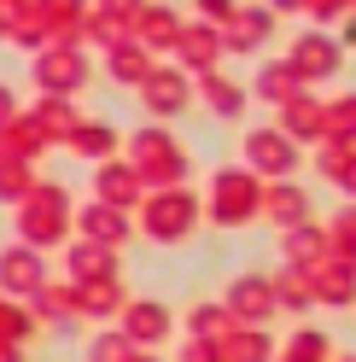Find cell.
<instances>
[{
  "instance_id": "cell-29",
  "label": "cell",
  "mask_w": 356,
  "mask_h": 362,
  "mask_svg": "<svg viewBox=\"0 0 356 362\" xmlns=\"http://www.w3.org/2000/svg\"><path fill=\"white\" fill-rule=\"evenodd\" d=\"M251 94H257V100H269V105H286L292 94H304V82H298V71H292V64H286V59H269V64H263V71H257Z\"/></svg>"
},
{
  "instance_id": "cell-11",
  "label": "cell",
  "mask_w": 356,
  "mask_h": 362,
  "mask_svg": "<svg viewBox=\"0 0 356 362\" xmlns=\"http://www.w3.org/2000/svg\"><path fill=\"white\" fill-rule=\"evenodd\" d=\"M71 304H76V322H117V310L129 304V286H123V275L76 281L71 286Z\"/></svg>"
},
{
  "instance_id": "cell-43",
  "label": "cell",
  "mask_w": 356,
  "mask_h": 362,
  "mask_svg": "<svg viewBox=\"0 0 356 362\" xmlns=\"http://www.w3.org/2000/svg\"><path fill=\"white\" fill-rule=\"evenodd\" d=\"M304 12L316 18V24H333V18H345V6H339V0H304Z\"/></svg>"
},
{
  "instance_id": "cell-36",
  "label": "cell",
  "mask_w": 356,
  "mask_h": 362,
  "mask_svg": "<svg viewBox=\"0 0 356 362\" xmlns=\"http://www.w3.org/2000/svg\"><path fill=\"white\" fill-rule=\"evenodd\" d=\"M327 257H339L356 269V205H345L339 216L327 222Z\"/></svg>"
},
{
  "instance_id": "cell-40",
  "label": "cell",
  "mask_w": 356,
  "mask_h": 362,
  "mask_svg": "<svg viewBox=\"0 0 356 362\" xmlns=\"http://www.w3.org/2000/svg\"><path fill=\"white\" fill-rule=\"evenodd\" d=\"M175 362H222V345L216 339H182V345H175Z\"/></svg>"
},
{
  "instance_id": "cell-25",
  "label": "cell",
  "mask_w": 356,
  "mask_h": 362,
  "mask_svg": "<svg viewBox=\"0 0 356 362\" xmlns=\"http://www.w3.org/2000/svg\"><path fill=\"white\" fill-rule=\"evenodd\" d=\"M275 129H280L292 146H298V141H321V100L309 94V88L292 94V100L280 105V123H275Z\"/></svg>"
},
{
  "instance_id": "cell-15",
  "label": "cell",
  "mask_w": 356,
  "mask_h": 362,
  "mask_svg": "<svg viewBox=\"0 0 356 362\" xmlns=\"http://www.w3.org/2000/svg\"><path fill=\"white\" fill-rule=\"evenodd\" d=\"M129 234H135L129 211H111V205H100V199L76 211V240H94V245H105V252H123Z\"/></svg>"
},
{
  "instance_id": "cell-4",
  "label": "cell",
  "mask_w": 356,
  "mask_h": 362,
  "mask_svg": "<svg viewBox=\"0 0 356 362\" xmlns=\"http://www.w3.org/2000/svg\"><path fill=\"white\" fill-rule=\"evenodd\" d=\"M198 222H205V211H198L193 187H158L141 199V234L158 245H187L198 234Z\"/></svg>"
},
{
  "instance_id": "cell-33",
  "label": "cell",
  "mask_w": 356,
  "mask_h": 362,
  "mask_svg": "<svg viewBox=\"0 0 356 362\" xmlns=\"http://www.w3.org/2000/svg\"><path fill=\"white\" fill-rule=\"evenodd\" d=\"M321 141H339V146H356V94H339V100H321Z\"/></svg>"
},
{
  "instance_id": "cell-39",
  "label": "cell",
  "mask_w": 356,
  "mask_h": 362,
  "mask_svg": "<svg viewBox=\"0 0 356 362\" xmlns=\"http://www.w3.org/2000/svg\"><path fill=\"white\" fill-rule=\"evenodd\" d=\"M350 152H356V146H339V141H321V146H316V170H321L327 181H339V175H345V164H350Z\"/></svg>"
},
{
  "instance_id": "cell-28",
  "label": "cell",
  "mask_w": 356,
  "mask_h": 362,
  "mask_svg": "<svg viewBox=\"0 0 356 362\" xmlns=\"http://www.w3.org/2000/svg\"><path fill=\"white\" fill-rule=\"evenodd\" d=\"M41 152H47V134L30 123V111H18V117L0 129V158H24V164H35Z\"/></svg>"
},
{
  "instance_id": "cell-14",
  "label": "cell",
  "mask_w": 356,
  "mask_h": 362,
  "mask_svg": "<svg viewBox=\"0 0 356 362\" xmlns=\"http://www.w3.org/2000/svg\"><path fill=\"white\" fill-rule=\"evenodd\" d=\"M24 310L35 315V327H53V333H76V304H71V281H41L30 298H24Z\"/></svg>"
},
{
  "instance_id": "cell-38",
  "label": "cell",
  "mask_w": 356,
  "mask_h": 362,
  "mask_svg": "<svg viewBox=\"0 0 356 362\" xmlns=\"http://www.w3.org/2000/svg\"><path fill=\"white\" fill-rule=\"evenodd\" d=\"M135 356H141V351L129 345L117 327H105V333H94V339H88V362H135Z\"/></svg>"
},
{
  "instance_id": "cell-1",
  "label": "cell",
  "mask_w": 356,
  "mask_h": 362,
  "mask_svg": "<svg viewBox=\"0 0 356 362\" xmlns=\"http://www.w3.org/2000/svg\"><path fill=\"white\" fill-rule=\"evenodd\" d=\"M123 164L141 175V187H146V193H158V187H187V175H193L187 146L175 141L164 123H146V129H135V134H129Z\"/></svg>"
},
{
  "instance_id": "cell-32",
  "label": "cell",
  "mask_w": 356,
  "mask_h": 362,
  "mask_svg": "<svg viewBox=\"0 0 356 362\" xmlns=\"http://www.w3.org/2000/svg\"><path fill=\"white\" fill-rule=\"evenodd\" d=\"M269 292H275V310H286V315H309V304H316L304 269H280V275H269Z\"/></svg>"
},
{
  "instance_id": "cell-50",
  "label": "cell",
  "mask_w": 356,
  "mask_h": 362,
  "mask_svg": "<svg viewBox=\"0 0 356 362\" xmlns=\"http://www.w3.org/2000/svg\"><path fill=\"white\" fill-rule=\"evenodd\" d=\"M6 30H12V24H6V12H0V41H6Z\"/></svg>"
},
{
  "instance_id": "cell-20",
  "label": "cell",
  "mask_w": 356,
  "mask_h": 362,
  "mask_svg": "<svg viewBox=\"0 0 356 362\" xmlns=\"http://www.w3.org/2000/svg\"><path fill=\"white\" fill-rule=\"evenodd\" d=\"M309 292H316V304H327V310H356V269L327 257V263L309 269Z\"/></svg>"
},
{
  "instance_id": "cell-6",
  "label": "cell",
  "mask_w": 356,
  "mask_h": 362,
  "mask_svg": "<svg viewBox=\"0 0 356 362\" xmlns=\"http://www.w3.org/2000/svg\"><path fill=\"white\" fill-rule=\"evenodd\" d=\"M30 76H35L41 94L76 100L82 88H88V53H82V47H41L35 64H30Z\"/></svg>"
},
{
  "instance_id": "cell-34",
  "label": "cell",
  "mask_w": 356,
  "mask_h": 362,
  "mask_svg": "<svg viewBox=\"0 0 356 362\" xmlns=\"http://www.w3.org/2000/svg\"><path fill=\"white\" fill-rule=\"evenodd\" d=\"M275 362H333V339H327V327H298V333L275 351Z\"/></svg>"
},
{
  "instance_id": "cell-5",
  "label": "cell",
  "mask_w": 356,
  "mask_h": 362,
  "mask_svg": "<svg viewBox=\"0 0 356 362\" xmlns=\"http://www.w3.org/2000/svg\"><path fill=\"white\" fill-rule=\"evenodd\" d=\"M239 158H246V170H251L257 181H292V175H298V146L286 141L280 129H246Z\"/></svg>"
},
{
  "instance_id": "cell-44",
  "label": "cell",
  "mask_w": 356,
  "mask_h": 362,
  "mask_svg": "<svg viewBox=\"0 0 356 362\" xmlns=\"http://www.w3.org/2000/svg\"><path fill=\"white\" fill-rule=\"evenodd\" d=\"M12 117H18V94H12V88H6V82H0V129H6Z\"/></svg>"
},
{
  "instance_id": "cell-24",
  "label": "cell",
  "mask_w": 356,
  "mask_h": 362,
  "mask_svg": "<svg viewBox=\"0 0 356 362\" xmlns=\"http://www.w3.org/2000/svg\"><path fill=\"white\" fill-rule=\"evenodd\" d=\"M64 275H71V286L76 281H105V275H117V252H105L94 240H71L64 245Z\"/></svg>"
},
{
  "instance_id": "cell-19",
  "label": "cell",
  "mask_w": 356,
  "mask_h": 362,
  "mask_svg": "<svg viewBox=\"0 0 356 362\" xmlns=\"http://www.w3.org/2000/svg\"><path fill=\"white\" fill-rule=\"evenodd\" d=\"M175 35H182V18H175V6H164V0H146V6L135 12V24H129V41L146 47V53L175 47Z\"/></svg>"
},
{
  "instance_id": "cell-2",
  "label": "cell",
  "mask_w": 356,
  "mask_h": 362,
  "mask_svg": "<svg viewBox=\"0 0 356 362\" xmlns=\"http://www.w3.org/2000/svg\"><path fill=\"white\" fill-rule=\"evenodd\" d=\"M18 245H30V252L47 257L53 245H64V234H71V193H64V181H41L18 199Z\"/></svg>"
},
{
  "instance_id": "cell-17",
  "label": "cell",
  "mask_w": 356,
  "mask_h": 362,
  "mask_svg": "<svg viewBox=\"0 0 356 362\" xmlns=\"http://www.w3.org/2000/svg\"><path fill=\"white\" fill-rule=\"evenodd\" d=\"M175 71H187V76H205L216 71V59H222V35L210 24H182V35H175Z\"/></svg>"
},
{
  "instance_id": "cell-7",
  "label": "cell",
  "mask_w": 356,
  "mask_h": 362,
  "mask_svg": "<svg viewBox=\"0 0 356 362\" xmlns=\"http://www.w3.org/2000/svg\"><path fill=\"white\" fill-rule=\"evenodd\" d=\"M222 310L234 315V327H269L275 322V292H269V275H257V269H246V275H234L228 292H222Z\"/></svg>"
},
{
  "instance_id": "cell-13",
  "label": "cell",
  "mask_w": 356,
  "mask_h": 362,
  "mask_svg": "<svg viewBox=\"0 0 356 362\" xmlns=\"http://www.w3.org/2000/svg\"><path fill=\"white\" fill-rule=\"evenodd\" d=\"M94 199L111 205V211H141L146 187H141V175L129 170L123 158H105V164H94Z\"/></svg>"
},
{
  "instance_id": "cell-49",
  "label": "cell",
  "mask_w": 356,
  "mask_h": 362,
  "mask_svg": "<svg viewBox=\"0 0 356 362\" xmlns=\"http://www.w3.org/2000/svg\"><path fill=\"white\" fill-rule=\"evenodd\" d=\"M135 362H164V356H152V351H141V356H135Z\"/></svg>"
},
{
  "instance_id": "cell-52",
  "label": "cell",
  "mask_w": 356,
  "mask_h": 362,
  "mask_svg": "<svg viewBox=\"0 0 356 362\" xmlns=\"http://www.w3.org/2000/svg\"><path fill=\"white\" fill-rule=\"evenodd\" d=\"M350 12H356V6H350Z\"/></svg>"
},
{
  "instance_id": "cell-46",
  "label": "cell",
  "mask_w": 356,
  "mask_h": 362,
  "mask_svg": "<svg viewBox=\"0 0 356 362\" xmlns=\"http://www.w3.org/2000/svg\"><path fill=\"white\" fill-rule=\"evenodd\" d=\"M339 47H356V12H345V35H339Z\"/></svg>"
},
{
  "instance_id": "cell-35",
  "label": "cell",
  "mask_w": 356,
  "mask_h": 362,
  "mask_svg": "<svg viewBox=\"0 0 356 362\" xmlns=\"http://www.w3.org/2000/svg\"><path fill=\"white\" fill-rule=\"evenodd\" d=\"M35 333H41V327H35V315H30L24 304H18V298H0V345H18V351H24Z\"/></svg>"
},
{
  "instance_id": "cell-22",
  "label": "cell",
  "mask_w": 356,
  "mask_h": 362,
  "mask_svg": "<svg viewBox=\"0 0 356 362\" xmlns=\"http://www.w3.org/2000/svg\"><path fill=\"white\" fill-rule=\"evenodd\" d=\"M193 94L205 100V111L210 117H239V111H246V88H239L234 76H222V71H205V76H193Z\"/></svg>"
},
{
  "instance_id": "cell-26",
  "label": "cell",
  "mask_w": 356,
  "mask_h": 362,
  "mask_svg": "<svg viewBox=\"0 0 356 362\" xmlns=\"http://www.w3.org/2000/svg\"><path fill=\"white\" fill-rule=\"evenodd\" d=\"M275 333L269 327H234L222 339V362H275Z\"/></svg>"
},
{
  "instance_id": "cell-48",
  "label": "cell",
  "mask_w": 356,
  "mask_h": 362,
  "mask_svg": "<svg viewBox=\"0 0 356 362\" xmlns=\"http://www.w3.org/2000/svg\"><path fill=\"white\" fill-rule=\"evenodd\" d=\"M0 362H24V351H18V345H0Z\"/></svg>"
},
{
  "instance_id": "cell-3",
  "label": "cell",
  "mask_w": 356,
  "mask_h": 362,
  "mask_svg": "<svg viewBox=\"0 0 356 362\" xmlns=\"http://www.w3.org/2000/svg\"><path fill=\"white\" fill-rule=\"evenodd\" d=\"M257 205H263V181L246 164L216 170L210 187H205V199H198V211H205L216 228H246V222H257Z\"/></svg>"
},
{
  "instance_id": "cell-41",
  "label": "cell",
  "mask_w": 356,
  "mask_h": 362,
  "mask_svg": "<svg viewBox=\"0 0 356 362\" xmlns=\"http://www.w3.org/2000/svg\"><path fill=\"white\" fill-rule=\"evenodd\" d=\"M234 6L239 0H198V24H210V30H222L234 18Z\"/></svg>"
},
{
  "instance_id": "cell-42",
  "label": "cell",
  "mask_w": 356,
  "mask_h": 362,
  "mask_svg": "<svg viewBox=\"0 0 356 362\" xmlns=\"http://www.w3.org/2000/svg\"><path fill=\"white\" fill-rule=\"evenodd\" d=\"M94 12H111V18H123V24H135V12L146 6V0H88Z\"/></svg>"
},
{
  "instance_id": "cell-9",
  "label": "cell",
  "mask_w": 356,
  "mask_h": 362,
  "mask_svg": "<svg viewBox=\"0 0 356 362\" xmlns=\"http://www.w3.org/2000/svg\"><path fill=\"white\" fill-rule=\"evenodd\" d=\"M286 64L298 71V82L309 88V82H327V76H339V64H345V47L333 41L327 30H304L298 41H292V53H286Z\"/></svg>"
},
{
  "instance_id": "cell-31",
  "label": "cell",
  "mask_w": 356,
  "mask_h": 362,
  "mask_svg": "<svg viewBox=\"0 0 356 362\" xmlns=\"http://www.w3.org/2000/svg\"><path fill=\"white\" fill-rule=\"evenodd\" d=\"M64 146H71L76 158H94V164H105V158H117L123 134L111 129V123H76V134H71V141H64Z\"/></svg>"
},
{
  "instance_id": "cell-10",
  "label": "cell",
  "mask_w": 356,
  "mask_h": 362,
  "mask_svg": "<svg viewBox=\"0 0 356 362\" xmlns=\"http://www.w3.org/2000/svg\"><path fill=\"white\" fill-rule=\"evenodd\" d=\"M117 333L129 339L135 351H158L164 339H170V327H175V315H170V304H158V298H129L123 310H117Z\"/></svg>"
},
{
  "instance_id": "cell-23",
  "label": "cell",
  "mask_w": 356,
  "mask_h": 362,
  "mask_svg": "<svg viewBox=\"0 0 356 362\" xmlns=\"http://www.w3.org/2000/svg\"><path fill=\"white\" fill-rule=\"evenodd\" d=\"M30 123L41 129V134H47V146H64V141H71V134H76V100H59V94H41L35 105H30Z\"/></svg>"
},
{
  "instance_id": "cell-45",
  "label": "cell",
  "mask_w": 356,
  "mask_h": 362,
  "mask_svg": "<svg viewBox=\"0 0 356 362\" xmlns=\"http://www.w3.org/2000/svg\"><path fill=\"white\" fill-rule=\"evenodd\" d=\"M333 187H345V199H350V205H356V152H350V164H345V175L333 181Z\"/></svg>"
},
{
  "instance_id": "cell-16",
  "label": "cell",
  "mask_w": 356,
  "mask_h": 362,
  "mask_svg": "<svg viewBox=\"0 0 356 362\" xmlns=\"http://www.w3.org/2000/svg\"><path fill=\"white\" fill-rule=\"evenodd\" d=\"M216 35H222V53H257L275 35V12L269 6H234V18Z\"/></svg>"
},
{
  "instance_id": "cell-51",
  "label": "cell",
  "mask_w": 356,
  "mask_h": 362,
  "mask_svg": "<svg viewBox=\"0 0 356 362\" xmlns=\"http://www.w3.org/2000/svg\"><path fill=\"white\" fill-rule=\"evenodd\" d=\"M333 362H356V356H333Z\"/></svg>"
},
{
  "instance_id": "cell-12",
  "label": "cell",
  "mask_w": 356,
  "mask_h": 362,
  "mask_svg": "<svg viewBox=\"0 0 356 362\" xmlns=\"http://www.w3.org/2000/svg\"><path fill=\"white\" fill-rule=\"evenodd\" d=\"M41 281H47V257L41 252H30V245H6V252H0V298L24 304Z\"/></svg>"
},
{
  "instance_id": "cell-8",
  "label": "cell",
  "mask_w": 356,
  "mask_h": 362,
  "mask_svg": "<svg viewBox=\"0 0 356 362\" xmlns=\"http://www.w3.org/2000/svg\"><path fill=\"white\" fill-rule=\"evenodd\" d=\"M141 105L152 111V117H182V111L193 105V76L175 71V64H152L146 82H141Z\"/></svg>"
},
{
  "instance_id": "cell-47",
  "label": "cell",
  "mask_w": 356,
  "mask_h": 362,
  "mask_svg": "<svg viewBox=\"0 0 356 362\" xmlns=\"http://www.w3.org/2000/svg\"><path fill=\"white\" fill-rule=\"evenodd\" d=\"M269 12L280 18V12H304V0H269Z\"/></svg>"
},
{
  "instance_id": "cell-27",
  "label": "cell",
  "mask_w": 356,
  "mask_h": 362,
  "mask_svg": "<svg viewBox=\"0 0 356 362\" xmlns=\"http://www.w3.org/2000/svg\"><path fill=\"white\" fill-rule=\"evenodd\" d=\"M182 327H187V339H228L234 333V315L222 310V298H198V304H187V315H182Z\"/></svg>"
},
{
  "instance_id": "cell-21",
  "label": "cell",
  "mask_w": 356,
  "mask_h": 362,
  "mask_svg": "<svg viewBox=\"0 0 356 362\" xmlns=\"http://www.w3.org/2000/svg\"><path fill=\"white\" fill-rule=\"evenodd\" d=\"M280 257H286V269H316V263H327V228L321 222H298V228H286L280 234Z\"/></svg>"
},
{
  "instance_id": "cell-30",
  "label": "cell",
  "mask_w": 356,
  "mask_h": 362,
  "mask_svg": "<svg viewBox=\"0 0 356 362\" xmlns=\"http://www.w3.org/2000/svg\"><path fill=\"white\" fill-rule=\"evenodd\" d=\"M152 64H158V59H152L146 47H135V41H123V47L105 53V71H111V82H117V88H141Z\"/></svg>"
},
{
  "instance_id": "cell-37",
  "label": "cell",
  "mask_w": 356,
  "mask_h": 362,
  "mask_svg": "<svg viewBox=\"0 0 356 362\" xmlns=\"http://www.w3.org/2000/svg\"><path fill=\"white\" fill-rule=\"evenodd\" d=\"M35 187V164H24V158H0V205H18Z\"/></svg>"
},
{
  "instance_id": "cell-18",
  "label": "cell",
  "mask_w": 356,
  "mask_h": 362,
  "mask_svg": "<svg viewBox=\"0 0 356 362\" xmlns=\"http://www.w3.org/2000/svg\"><path fill=\"white\" fill-rule=\"evenodd\" d=\"M257 216H269L275 228H298V222H309V187H298V181H263V205Z\"/></svg>"
}]
</instances>
